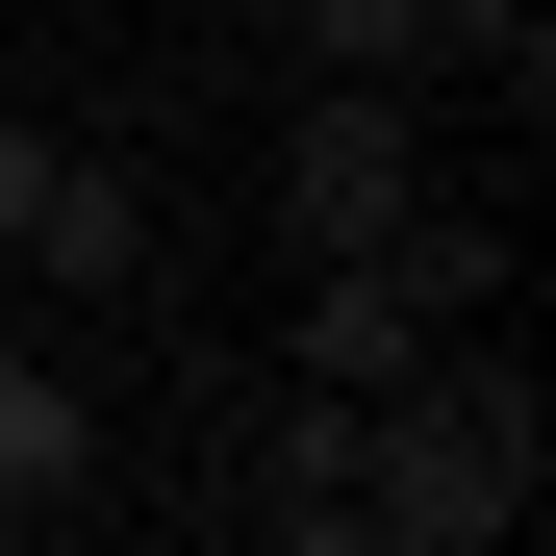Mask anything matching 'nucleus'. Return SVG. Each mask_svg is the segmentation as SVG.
<instances>
[{
  "mask_svg": "<svg viewBox=\"0 0 556 556\" xmlns=\"http://www.w3.org/2000/svg\"><path fill=\"white\" fill-rule=\"evenodd\" d=\"M430 203V127H405V76H329L304 127H278V228L304 253H354V228H405Z\"/></svg>",
  "mask_w": 556,
  "mask_h": 556,
  "instance_id": "nucleus-1",
  "label": "nucleus"
},
{
  "mask_svg": "<svg viewBox=\"0 0 556 556\" xmlns=\"http://www.w3.org/2000/svg\"><path fill=\"white\" fill-rule=\"evenodd\" d=\"M228 506H253V531H304V556H329V531H354V380H304V405H278V430H253V481H228Z\"/></svg>",
  "mask_w": 556,
  "mask_h": 556,
  "instance_id": "nucleus-2",
  "label": "nucleus"
},
{
  "mask_svg": "<svg viewBox=\"0 0 556 556\" xmlns=\"http://www.w3.org/2000/svg\"><path fill=\"white\" fill-rule=\"evenodd\" d=\"M127 253H152V203H127L102 152H51V203H26V278H127Z\"/></svg>",
  "mask_w": 556,
  "mask_h": 556,
  "instance_id": "nucleus-3",
  "label": "nucleus"
},
{
  "mask_svg": "<svg viewBox=\"0 0 556 556\" xmlns=\"http://www.w3.org/2000/svg\"><path fill=\"white\" fill-rule=\"evenodd\" d=\"M0 506H76V380L0 329Z\"/></svg>",
  "mask_w": 556,
  "mask_h": 556,
  "instance_id": "nucleus-4",
  "label": "nucleus"
},
{
  "mask_svg": "<svg viewBox=\"0 0 556 556\" xmlns=\"http://www.w3.org/2000/svg\"><path fill=\"white\" fill-rule=\"evenodd\" d=\"M455 0H304V76H430Z\"/></svg>",
  "mask_w": 556,
  "mask_h": 556,
  "instance_id": "nucleus-5",
  "label": "nucleus"
},
{
  "mask_svg": "<svg viewBox=\"0 0 556 556\" xmlns=\"http://www.w3.org/2000/svg\"><path fill=\"white\" fill-rule=\"evenodd\" d=\"M26 203H51V127H26V102H0V253H26Z\"/></svg>",
  "mask_w": 556,
  "mask_h": 556,
  "instance_id": "nucleus-6",
  "label": "nucleus"
}]
</instances>
